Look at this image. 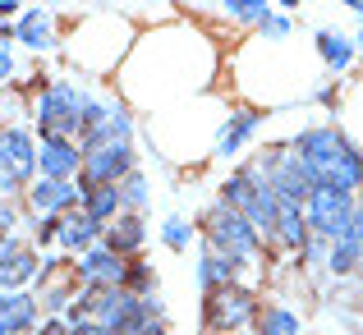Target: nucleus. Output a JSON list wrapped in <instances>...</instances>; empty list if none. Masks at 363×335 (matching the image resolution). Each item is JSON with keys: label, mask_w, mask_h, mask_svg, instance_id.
I'll return each mask as SVG.
<instances>
[{"label": "nucleus", "mask_w": 363, "mask_h": 335, "mask_svg": "<svg viewBox=\"0 0 363 335\" xmlns=\"http://www.w3.org/2000/svg\"><path fill=\"white\" fill-rule=\"evenodd\" d=\"M299 331V317L290 308H262L257 312V335H294Z\"/></svg>", "instance_id": "nucleus-21"}, {"label": "nucleus", "mask_w": 363, "mask_h": 335, "mask_svg": "<svg viewBox=\"0 0 363 335\" xmlns=\"http://www.w3.org/2000/svg\"><path fill=\"white\" fill-rule=\"evenodd\" d=\"M28 203H33V212H42L46 221H55V216H65L74 203H83V193L69 179H42V184H28Z\"/></svg>", "instance_id": "nucleus-11"}, {"label": "nucleus", "mask_w": 363, "mask_h": 335, "mask_svg": "<svg viewBox=\"0 0 363 335\" xmlns=\"http://www.w3.org/2000/svg\"><path fill=\"white\" fill-rule=\"evenodd\" d=\"M207 248L230 257V262H248V257L257 253V229L248 221H240L230 207H216V212L207 216Z\"/></svg>", "instance_id": "nucleus-3"}, {"label": "nucleus", "mask_w": 363, "mask_h": 335, "mask_svg": "<svg viewBox=\"0 0 363 335\" xmlns=\"http://www.w3.org/2000/svg\"><path fill=\"white\" fill-rule=\"evenodd\" d=\"M83 110H88V101H83L69 83L46 88L42 101H37V124H42V138L74 142V133H83Z\"/></svg>", "instance_id": "nucleus-2"}, {"label": "nucleus", "mask_w": 363, "mask_h": 335, "mask_svg": "<svg viewBox=\"0 0 363 335\" xmlns=\"http://www.w3.org/2000/svg\"><path fill=\"white\" fill-rule=\"evenodd\" d=\"M267 28H272L276 37H285V28H290V23H285V18H272V14H267Z\"/></svg>", "instance_id": "nucleus-28"}, {"label": "nucleus", "mask_w": 363, "mask_h": 335, "mask_svg": "<svg viewBox=\"0 0 363 335\" xmlns=\"http://www.w3.org/2000/svg\"><path fill=\"white\" fill-rule=\"evenodd\" d=\"M253 317V294L240 285H221V290L207 294V327L212 331H235Z\"/></svg>", "instance_id": "nucleus-7"}, {"label": "nucleus", "mask_w": 363, "mask_h": 335, "mask_svg": "<svg viewBox=\"0 0 363 335\" xmlns=\"http://www.w3.org/2000/svg\"><path fill=\"white\" fill-rule=\"evenodd\" d=\"M37 335H69V327H65V322H46V327L37 331Z\"/></svg>", "instance_id": "nucleus-26"}, {"label": "nucleus", "mask_w": 363, "mask_h": 335, "mask_svg": "<svg viewBox=\"0 0 363 335\" xmlns=\"http://www.w3.org/2000/svg\"><path fill=\"white\" fill-rule=\"evenodd\" d=\"M9 225H14V212H9V207L0 203V234H9Z\"/></svg>", "instance_id": "nucleus-27"}, {"label": "nucleus", "mask_w": 363, "mask_h": 335, "mask_svg": "<svg viewBox=\"0 0 363 335\" xmlns=\"http://www.w3.org/2000/svg\"><path fill=\"white\" fill-rule=\"evenodd\" d=\"M276 234H281L285 248H308V221H303V212H290V207H281V216H276Z\"/></svg>", "instance_id": "nucleus-19"}, {"label": "nucleus", "mask_w": 363, "mask_h": 335, "mask_svg": "<svg viewBox=\"0 0 363 335\" xmlns=\"http://www.w3.org/2000/svg\"><path fill=\"white\" fill-rule=\"evenodd\" d=\"M37 166H42L46 179H74L83 170V147L79 142H65V138H42Z\"/></svg>", "instance_id": "nucleus-10"}, {"label": "nucleus", "mask_w": 363, "mask_h": 335, "mask_svg": "<svg viewBox=\"0 0 363 335\" xmlns=\"http://www.w3.org/2000/svg\"><path fill=\"white\" fill-rule=\"evenodd\" d=\"M253 129H257V110H240V115H230V120H225V129L216 133V152H221V157L240 152V147H244V138H248Z\"/></svg>", "instance_id": "nucleus-14"}, {"label": "nucleus", "mask_w": 363, "mask_h": 335, "mask_svg": "<svg viewBox=\"0 0 363 335\" xmlns=\"http://www.w3.org/2000/svg\"><path fill=\"white\" fill-rule=\"evenodd\" d=\"M14 74V60H9V46H5V37H0V79H9Z\"/></svg>", "instance_id": "nucleus-24"}, {"label": "nucleus", "mask_w": 363, "mask_h": 335, "mask_svg": "<svg viewBox=\"0 0 363 335\" xmlns=\"http://www.w3.org/2000/svg\"><path fill=\"white\" fill-rule=\"evenodd\" d=\"M14 37H18L23 46H33V51H46V46H51V14H42V9H28V14L18 18Z\"/></svg>", "instance_id": "nucleus-16"}, {"label": "nucleus", "mask_w": 363, "mask_h": 335, "mask_svg": "<svg viewBox=\"0 0 363 335\" xmlns=\"http://www.w3.org/2000/svg\"><path fill=\"white\" fill-rule=\"evenodd\" d=\"M350 5H354V9H359V14H363V0H350Z\"/></svg>", "instance_id": "nucleus-30"}, {"label": "nucleus", "mask_w": 363, "mask_h": 335, "mask_svg": "<svg viewBox=\"0 0 363 335\" xmlns=\"http://www.w3.org/2000/svg\"><path fill=\"white\" fill-rule=\"evenodd\" d=\"M359 262H363V203H354V212H350L345 229H340V234L331 239L327 271H336V276H350Z\"/></svg>", "instance_id": "nucleus-9"}, {"label": "nucleus", "mask_w": 363, "mask_h": 335, "mask_svg": "<svg viewBox=\"0 0 363 335\" xmlns=\"http://www.w3.org/2000/svg\"><path fill=\"white\" fill-rule=\"evenodd\" d=\"M124 175H133L129 142H101V147H88L83 152V188L79 193H92V188H120Z\"/></svg>", "instance_id": "nucleus-4"}, {"label": "nucleus", "mask_w": 363, "mask_h": 335, "mask_svg": "<svg viewBox=\"0 0 363 335\" xmlns=\"http://www.w3.org/2000/svg\"><path fill=\"white\" fill-rule=\"evenodd\" d=\"M33 276H37V257L28 253V248H18L14 257L0 262V290H18V285L33 280Z\"/></svg>", "instance_id": "nucleus-17"}, {"label": "nucleus", "mask_w": 363, "mask_h": 335, "mask_svg": "<svg viewBox=\"0 0 363 335\" xmlns=\"http://www.w3.org/2000/svg\"><path fill=\"white\" fill-rule=\"evenodd\" d=\"M37 175V147L23 129H5L0 133V193L18 184H33Z\"/></svg>", "instance_id": "nucleus-6"}, {"label": "nucleus", "mask_w": 363, "mask_h": 335, "mask_svg": "<svg viewBox=\"0 0 363 335\" xmlns=\"http://www.w3.org/2000/svg\"><path fill=\"white\" fill-rule=\"evenodd\" d=\"M37 327V299L18 290H0V335H23Z\"/></svg>", "instance_id": "nucleus-12"}, {"label": "nucleus", "mask_w": 363, "mask_h": 335, "mask_svg": "<svg viewBox=\"0 0 363 335\" xmlns=\"http://www.w3.org/2000/svg\"><path fill=\"white\" fill-rule=\"evenodd\" d=\"M318 51H322V60H327L331 69H350V60H354V46H350L340 33H318Z\"/></svg>", "instance_id": "nucleus-20"}, {"label": "nucleus", "mask_w": 363, "mask_h": 335, "mask_svg": "<svg viewBox=\"0 0 363 335\" xmlns=\"http://www.w3.org/2000/svg\"><path fill=\"white\" fill-rule=\"evenodd\" d=\"M124 257H116L111 248H88V253L79 257V266H74V276H79L83 290H120L124 285Z\"/></svg>", "instance_id": "nucleus-8"}, {"label": "nucleus", "mask_w": 363, "mask_h": 335, "mask_svg": "<svg viewBox=\"0 0 363 335\" xmlns=\"http://www.w3.org/2000/svg\"><path fill=\"white\" fill-rule=\"evenodd\" d=\"M359 51H363V33H359Z\"/></svg>", "instance_id": "nucleus-31"}, {"label": "nucleus", "mask_w": 363, "mask_h": 335, "mask_svg": "<svg viewBox=\"0 0 363 335\" xmlns=\"http://www.w3.org/2000/svg\"><path fill=\"white\" fill-rule=\"evenodd\" d=\"M350 212H354V198L340 193V188H322V184L313 188L308 203H303V221L313 225V234H318V239H336L340 229H345Z\"/></svg>", "instance_id": "nucleus-5"}, {"label": "nucleus", "mask_w": 363, "mask_h": 335, "mask_svg": "<svg viewBox=\"0 0 363 335\" xmlns=\"http://www.w3.org/2000/svg\"><path fill=\"white\" fill-rule=\"evenodd\" d=\"M221 207H230L240 221H248L253 229H262V234H272V229H276V216H281L272 184H267V179L257 184L253 175H230V179H225V203Z\"/></svg>", "instance_id": "nucleus-1"}, {"label": "nucleus", "mask_w": 363, "mask_h": 335, "mask_svg": "<svg viewBox=\"0 0 363 335\" xmlns=\"http://www.w3.org/2000/svg\"><path fill=\"white\" fill-rule=\"evenodd\" d=\"M143 198H147L143 179H138V175H124V179H120V203H133V207H138Z\"/></svg>", "instance_id": "nucleus-23"}, {"label": "nucleus", "mask_w": 363, "mask_h": 335, "mask_svg": "<svg viewBox=\"0 0 363 335\" xmlns=\"http://www.w3.org/2000/svg\"><path fill=\"white\" fill-rule=\"evenodd\" d=\"M55 239H60V248H69V253H88V248H97V239H101V225L97 221H88V216H55Z\"/></svg>", "instance_id": "nucleus-13"}, {"label": "nucleus", "mask_w": 363, "mask_h": 335, "mask_svg": "<svg viewBox=\"0 0 363 335\" xmlns=\"http://www.w3.org/2000/svg\"><path fill=\"white\" fill-rule=\"evenodd\" d=\"M18 248H23V244H14V239H9V234H0V262H5V257H14Z\"/></svg>", "instance_id": "nucleus-25"}, {"label": "nucleus", "mask_w": 363, "mask_h": 335, "mask_svg": "<svg viewBox=\"0 0 363 335\" xmlns=\"http://www.w3.org/2000/svg\"><path fill=\"white\" fill-rule=\"evenodd\" d=\"M161 239H166L170 248H189V225L179 221V216H170V221L161 225Z\"/></svg>", "instance_id": "nucleus-22"}, {"label": "nucleus", "mask_w": 363, "mask_h": 335, "mask_svg": "<svg viewBox=\"0 0 363 335\" xmlns=\"http://www.w3.org/2000/svg\"><path fill=\"white\" fill-rule=\"evenodd\" d=\"M9 14H18V5H14V0H0V23H5Z\"/></svg>", "instance_id": "nucleus-29"}, {"label": "nucleus", "mask_w": 363, "mask_h": 335, "mask_svg": "<svg viewBox=\"0 0 363 335\" xmlns=\"http://www.w3.org/2000/svg\"><path fill=\"white\" fill-rule=\"evenodd\" d=\"M120 212V188H92L83 193V216L97 225H111V216Z\"/></svg>", "instance_id": "nucleus-18"}, {"label": "nucleus", "mask_w": 363, "mask_h": 335, "mask_svg": "<svg viewBox=\"0 0 363 335\" xmlns=\"http://www.w3.org/2000/svg\"><path fill=\"white\" fill-rule=\"evenodd\" d=\"M143 234H147V229H143L138 216H120V221H111V229H106V248L116 257H124V253H133V248L143 244Z\"/></svg>", "instance_id": "nucleus-15"}]
</instances>
